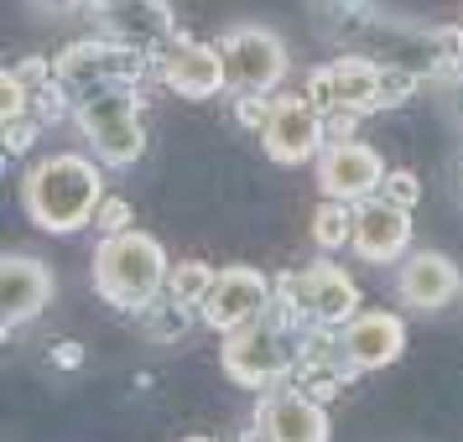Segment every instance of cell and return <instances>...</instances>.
<instances>
[{
	"instance_id": "cell-5",
	"label": "cell",
	"mask_w": 463,
	"mask_h": 442,
	"mask_svg": "<svg viewBox=\"0 0 463 442\" xmlns=\"http://www.w3.org/2000/svg\"><path fill=\"white\" fill-rule=\"evenodd\" d=\"M276 302H287L307 328H323V334H338L344 323H354L364 307H359V281L344 266H334L328 255L302 266V271H287L276 281Z\"/></svg>"
},
{
	"instance_id": "cell-18",
	"label": "cell",
	"mask_w": 463,
	"mask_h": 442,
	"mask_svg": "<svg viewBox=\"0 0 463 442\" xmlns=\"http://www.w3.org/2000/svg\"><path fill=\"white\" fill-rule=\"evenodd\" d=\"M105 22H109V37L130 47V52H141V58H156V52H167L177 42V22H172L167 0H141L120 16H105Z\"/></svg>"
},
{
	"instance_id": "cell-22",
	"label": "cell",
	"mask_w": 463,
	"mask_h": 442,
	"mask_svg": "<svg viewBox=\"0 0 463 442\" xmlns=\"http://www.w3.org/2000/svg\"><path fill=\"white\" fill-rule=\"evenodd\" d=\"M411 94H417V73H406V68L385 63V73H380V109H396V105H406Z\"/></svg>"
},
{
	"instance_id": "cell-17",
	"label": "cell",
	"mask_w": 463,
	"mask_h": 442,
	"mask_svg": "<svg viewBox=\"0 0 463 442\" xmlns=\"http://www.w3.org/2000/svg\"><path fill=\"white\" fill-rule=\"evenodd\" d=\"M338 349H344V359L354 364L359 375L391 370L406 354V317L391 313V307H364L354 323L338 328Z\"/></svg>"
},
{
	"instance_id": "cell-15",
	"label": "cell",
	"mask_w": 463,
	"mask_h": 442,
	"mask_svg": "<svg viewBox=\"0 0 463 442\" xmlns=\"http://www.w3.org/2000/svg\"><path fill=\"white\" fill-rule=\"evenodd\" d=\"M156 79H162V89L183 94V99H213V94L230 89L219 42H188V37H177L167 52H156Z\"/></svg>"
},
{
	"instance_id": "cell-25",
	"label": "cell",
	"mask_w": 463,
	"mask_h": 442,
	"mask_svg": "<svg viewBox=\"0 0 463 442\" xmlns=\"http://www.w3.org/2000/svg\"><path fill=\"white\" fill-rule=\"evenodd\" d=\"M94 230H99V240H105V234L136 230V213H130V203L120 198V193H109L105 203H99V213H94Z\"/></svg>"
},
{
	"instance_id": "cell-30",
	"label": "cell",
	"mask_w": 463,
	"mask_h": 442,
	"mask_svg": "<svg viewBox=\"0 0 463 442\" xmlns=\"http://www.w3.org/2000/svg\"><path fill=\"white\" fill-rule=\"evenodd\" d=\"M453 198L463 203V156H458V167H453Z\"/></svg>"
},
{
	"instance_id": "cell-12",
	"label": "cell",
	"mask_w": 463,
	"mask_h": 442,
	"mask_svg": "<svg viewBox=\"0 0 463 442\" xmlns=\"http://www.w3.org/2000/svg\"><path fill=\"white\" fill-rule=\"evenodd\" d=\"M255 427L266 432V442H328V406L317 396H307L297 380L260 390L255 406Z\"/></svg>"
},
{
	"instance_id": "cell-20",
	"label": "cell",
	"mask_w": 463,
	"mask_h": 442,
	"mask_svg": "<svg viewBox=\"0 0 463 442\" xmlns=\"http://www.w3.org/2000/svg\"><path fill=\"white\" fill-rule=\"evenodd\" d=\"M349 240H354V209H349V203H334V198H323V203L313 209V245L323 255H338Z\"/></svg>"
},
{
	"instance_id": "cell-29",
	"label": "cell",
	"mask_w": 463,
	"mask_h": 442,
	"mask_svg": "<svg viewBox=\"0 0 463 442\" xmlns=\"http://www.w3.org/2000/svg\"><path fill=\"white\" fill-rule=\"evenodd\" d=\"M130 5H141V0H89V11H99V16H120Z\"/></svg>"
},
{
	"instance_id": "cell-6",
	"label": "cell",
	"mask_w": 463,
	"mask_h": 442,
	"mask_svg": "<svg viewBox=\"0 0 463 442\" xmlns=\"http://www.w3.org/2000/svg\"><path fill=\"white\" fill-rule=\"evenodd\" d=\"M219 52H224V73H230V94H276L281 79H287V42L281 32L260 22H240L219 37Z\"/></svg>"
},
{
	"instance_id": "cell-26",
	"label": "cell",
	"mask_w": 463,
	"mask_h": 442,
	"mask_svg": "<svg viewBox=\"0 0 463 442\" xmlns=\"http://www.w3.org/2000/svg\"><path fill=\"white\" fill-rule=\"evenodd\" d=\"M26 99H32V89H26L22 79L5 68V73H0V120H22V115H26Z\"/></svg>"
},
{
	"instance_id": "cell-3",
	"label": "cell",
	"mask_w": 463,
	"mask_h": 442,
	"mask_svg": "<svg viewBox=\"0 0 463 442\" xmlns=\"http://www.w3.org/2000/svg\"><path fill=\"white\" fill-rule=\"evenodd\" d=\"M302 343H307L302 317H297L287 302H271L250 328H240V334L224 338L219 364H224V375H230L234 385H245V390H271V385H287V380L302 370Z\"/></svg>"
},
{
	"instance_id": "cell-27",
	"label": "cell",
	"mask_w": 463,
	"mask_h": 442,
	"mask_svg": "<svg viewBox=\"0 0 463 442\" xmlns=\"http://www.w3.org/2000/svg\"><path fill=\"white\" fill-rule=\"evenodd\" d=\"M37 130H43V120H32V115H22V120H5V151H11V156L32 151Z\"/></svg>"
},
{
	"instance_id": "cell-4",
	"label": "cell",
	"mask_w": 463,
	"mask_h": 442,
	"mask_svg": "<svg viewBox=\"0 0 463 442\" xmlns=\"http://www.w3.org/2000/svg\"><path fill=\"white\" fill-rule=\"evenodd\" d=\"M73 126L84 130L89 156H99L105 167H136L146 156V120L130 84H105L73 99Z\"/></svg>"
},
{
	"instance_id": "cell-31",
	"label": "cell",
	"mask_w": 463,
	"mask_h": 442,
	"mask_svg": "<svg viewBox=\"0 0 463 442\" xmlns=\"http://www.w3.org/2000/svg\"><path fill=\"white\" fill-rule=\"evenodd\" d=\"M183 442H213V437H209V432H198V437H183Z\"/></svg>"
},
{
	"instance_id": "cell-23",
	"label": "cell",
	"mask_w": 463,
	"mask_h": 442,
	"mask_svg": "<svg viewBox=\"0 0 463 442\" xmlns=\"http://www.w3.org/2000/svg\"><path fill=\"white\" fill-rule=\"evenodd\" d=\"M271 109H276V94H234V120L245 130H266V120H271Z\"/></svg>"
},
{
	"instance_id": "cell-11",
	"label": "cell",
	"mask_w": 463,
	"mask_h": 442,
	"mask_svg": "<svg viewBox=\"0 0 463 442\" xmlns=\"http://www.w3.org/2000/svg\"><path fill=\"white\" fill-rule=\"evenodd\" d=\"M380 73L385 63H370V58H334L307 73V99L328 115H375Z\"/></svg>"
},
{
	"instance_id": "cell-7",
	"label": "cell",
	"mask_w": 463,
	"mask_h": 442,
	"mask_svg": "<svg viewBox=\"0 0 463 442\" xmlns=\"http://www.w3.org/2000/svg\"><path fill=\"white\" fill-rule=\"evenodd\" d=\"M141 68H146L141 52L120 47L115 37H94V42H73L58 52V84L52 89L68 94V105H73V99H84L105 84H136Z\"/></svg>"
},
{
	"instance_id": "cell-2",
	"label": "cell",
	"mask_w": 463,
	"mask_h": 442,
	"mask_svg": "<svg viewBox=\"0 0 463 442\" xmlns=\"http://www.w3.org/2000/svg\"><path fill=\"white\" fill-rule=\"evenodd\" d=\"M167 276H172V260L162 250V240L146 230L105 234L94 245V260H89L94 292L105 296L109 307H120V313H146L151 302H162L167 296Z\"/></svg>"
},
{
	"instance_id": "cell-28",
	"label": "cell",
	"mask_w": 463,
	"mask_h": 442,
	"mask_svg": "<svg viewBox=\"0 0 463 442\" xmlns=\"http://www.w3.org/2000/svg\"><path fill=\"white\" fill-rule=\"evenodd\" d=\"M37 16H47V22H63V16H73V11H84L89 0H26Z\"/></svg>"
},
{
	"instance_id": "cell-24",
	"label": "cell",
	"mask_w": 463,
	"mask_h": 442,
	"mask_svg": "<svg viewBox=\"0 0 463 442\" xmlns=\"http://www.w3.org/2000/svg\"><path fill=\"white\" fill-rule=\"evenodd\" d=\"M380 198H391V203H401V209H417V203H421V177H417V172H406V167H391V172H385Z\"/></svg>"
},
{
	"instance_id": "cell-8",
	"label": "cell",
	"mask_w": 463,
	"mask_h": 442,
	"mask_svg": "<svg viewBox=\"0 0 463 442\" xmlns=\"http://www.w3.org/2000/svg\"><path fill=\"white\" fill-rule=\"evenodd\" d=\"M271 302H276V281L260 266H219L209 296L198 307V323H209L219 338H230L240 328H250Z\"/></svg>"
},
{
	"instance_id": "cell-13",
	"label": "cell",
	"mask_w": 463,
	"mask_h": 442,
	"mask_svg": "<svg viewBox=\"0 0 463 442\" xmlns=\"http://www.w3.org/2000/svg\"><path fill=\"white\" fill-rule=\"evenodd\" d=\"M349 250L364 266H401L411 255V209H401L391 198H364L354 203V240Z\"/></svg>"
},
{
	"instance_id": "cell-1",
	"label": "cell",
	"mask_w": 463,
	"mask_h": 442,
	"mask_svg": "<svg viewBox=\"0 0 463 442\" xmlns=\"http://www.w3.org/2000/svg\"><path fill=\"white\" fill-rule=\"evenodd\" d=\"M105 198V162L84 151H52L43 162H32L22 177V209L43 234L94 230V213Z\"/></svg>"
},
{
	"instance_id": "cell-14",
	"label": "cell",
	"mask_w": 463,
	"mask_h": 442,
	"mask_svg": "<svg viewBox=\"0 0 463 442\" xmlns=\"http://www.w3.org/2000/svg\"><path fill=\"white\" fill-rule=\"evenodd\" d=\"M52 292H58V281H52L47 260H37L26 250L5 255L0 260V323H5V334H16L22 323L43 317L52 307Z\"/></svg>"
},
{
	"instance_id": "cell-16",
	"label": "cell",
	"mask_w": 463,
	"mask_h": 442,
	"mask_svg": "<svg viewBox=\"0 0 463 442\" xmlns=\"http://www.w3.org/2000/svg\"><path fill=\"white\" fill-rule=\"evenodd\" d=\"M458 292L463 271L442 250H411L396 266V302L406 313H442L448 302H458Z\"/></svg>"
},
{
	"instance_id": "cell-9",
	"label": "cell",
	"mask_w": 463,
	"mask_h": 442,
	"mask_svg": "<svg viewBox=\"0 0 463 442\" xmlns=\"http://www.w3.org/2000/svg\"><path fill=\"white\" fill-rule=\"evenodd\" d=\"M260 146L276 167H307L323 156L328 146V109H317L307 94H276V109L266 130H260Z\"/></svg>"
},
{
	"instance_id": "cell-19",
	"label": "cell",
	"mask_w": 463,
	"mask_h": 442,
	"mask_svg": "<svg viewBox=\"0 0 463 442\" xmlns=\"http://www.w3.org/2000/svg\"><path fill=\"white\" fill-rule=\"evenodd\" d=\"M136 323H141V334H146L151 343H177V338H188V328L198 323V307L177 302V296H162V302H151L146 313H136Z\"/></svg>"
},
{
	"instance_id": "cell-10",
	"label": "cell",
	"mask_w": 463,
	"mask_h": 442,
	"mask_svg": "<svg viewBox=\"0 0 463 442\" xmlns=\"http://www.w3.org/2000/svg\"><path fill=\"white\" fill-rule=\"evenodd\" d=\"M317 172V193L323 198H334V203H364V198H375L380 188H385V156H380L370 141H328L323 146V156L313 162Z\"/></svg>"
},
{
	"instance_id": "cell-21",
	"label": "cell",
	"mask_w": 463,
	"mask_h": 442,
	"mask_svg": "<svg viewBox=\"0 0 463 442\" xmlns=\"http://www.w3.org/2000/svg\"><path fill=\"white\" fill-rule=\"evenodd\" d=\"M213 276H219V266H209V260H172L167 296H177V302H188V307H203V296H209Z\"/></svg>"
}]
</instances>
